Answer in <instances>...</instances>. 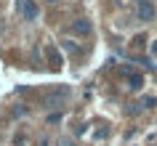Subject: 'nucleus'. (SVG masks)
<instances>
[{"instance_id":"6","label":"nucleus","mask_w":157,"mask_h":146,"mask_svg":"<svg viewBox=\"0 0 157 146\" xmlns=\"http://www.w3.org/2000/svg\"><path fill=\"white\" fill-rule=\"evenodd\" d=\"M141 85H144V77H141V74H136V72L128 74V88H131V90H139Z\"/></svg>"},{"instance_id":"5","label":"nucleus","mask_w":157,"mask_h":146,"mask_svg":"<svg viewBox=\"0 0 157 146\" xmlns=\"http://www.w3.org/2000/svg\"><path fill=\"white\" fill-rule=\"evenodd\" d=\"M72 29L77 35H88V32H91V21H88V19H75V21H72Z\"/></svg>"},{"instance_id":"4","label":"nucleus","mask_w":157,"mask_h":146,"mask_svg":"<svg viewBox=\"0 0 157 146\" xmlns=\"http://www.w3.org/2000/svg\"><path fill=\"white\" fill-rule=\"evenodd\" d=\"M45 56H48V61H51V66H53V69H61V64H64V61H61V56H59V51L53 48V45H45Z\"/></svg>"},{"instance_id":"2","label":"nucleus","mask_w":157,"mask_h":146,"mask_svg":"<svg viewBox=\"0 0 157 146\" xmlns=\"http://www.w3.org/2000/svg\"><path fill=\"white\" fill-rule=\"evenodd\" d=\"M16 11H19V16L24 19V21H35V19H37V6H35V0H19Z\"/></svg>"},{"instance_id":"7","label":"nucleus","mask_w":157,"mask_h":146,"mask_svg":"<svg viewBox=\"0 0 157 146\" xmlns=\"http://www.w3.org/2000/svg\"><path fill=\"white\" fill-rule=\"evenodd\" d=\"M64 48H67V51H69V53H77V51H80V48H77V45H75V43H69V40H67V43H64Z\"/></svg>"},{"instance_id":"10","label":"nucleus","mask_w":157,"mask_h":146,"mask_svg":"<svg viewBox=\"0 0 157 146\" xmlns=\"http://www.w3.org/2000/svg\"><path fill=\"white\" fill-rule=\"evenodd\" d=\"M48 3H56V0H48Z\"/></svg>"},{"instance_id":"9","label":"nucleus","mask_w":157,"mask_h":146,"mask_svg":"<svg viewBox=\"0 0 157 146\" xmlns=\"http://www.w3.org/2000/svg\"><path fill=\"white\" fill-rule=\"evenodd\" d=\"M152 51H155V53H157V43H155V45H152Z\"/></svg>"},{"instance_id":"3","label":"nucleus","mask_w":157,"mask_h":146,"mask_svg":"<svg viewBox=\"0 0 157 146\" xmlns=\"http://www.w3.org/2000/svg\"><path fill=\"white\" fill-rule=\"evenodd\" d=\"M136 3H139V19L141 21H152L155 19V6L149 0H136Z\"/></svg>"},{"instance_id":"8","label":"nucleus","mask_w":157,"mask_h":146,"mask_svg":"<svg viewBox=\"0 0 157 146\" xmlns=\"http://www.w3.org/2000/svg\"><path fill=\"white\" fill-rule=\"evenodd\" d=\"M139 106H155V98H141Z\"/></svg>"},{"instance_id":"1","label":"nucleus","mask_w":157,"mask_h":146,"mask_svg":"<svg viewBox=\"0 0 157 146\" xmlns=\"http://www.w3.org/2000/svg\"><path fill=\"white\" fill-rule=\"evenodd\" d=\"M67 98H69V88H67V85H59V88H53L51 93H45L43 106H45V109H59V106H64Z\"/></svg>"}]
</instances>
